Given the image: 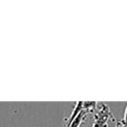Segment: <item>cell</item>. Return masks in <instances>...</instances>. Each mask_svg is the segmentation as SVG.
Wrapping results in <instances>:
<instances>
[{"label":"cell","mask_w":127,"mask_h":127,"mask_svg":"<svg viewBox=\"0 0 127 127\" xmlns=\"http://www.w3.org/2000/svg\"><path fill=\"white\" fill-rule=\"evenodd\" d=\"M94 122L92 127H108V122L116 120L112 115L108 105L103 102H98L94 110Z\"/></svg>","instance_id":"obj_1"},{"label":"cell","mask_w":127,"mask_h":127,"mask_svg":"<svg viewBox=\"0 0 127 127\" xmlns=\"http://www.w3.org/2000/svg\"><path fill=\"white\" fill-rule=\"evenodd\" d=\"M117 126L118 127H127V105H126V108H125L122 120L117 121Z\"/></svg>","instance_id":"obj_2"},{"label":"cell","mask_w":127,"mask_h":127,"mask_svg":"<svg viewBox=\"0 0 127 127\" xmlns=\"http://www.w3.org/2000/svg\"><path fill=\"white\" fill-rule=\"evenodd\" d=\"M114 127H117V123H116V125H115V126H114Z\"/></svg>","instance_id":"obj_3"},{"label":"cell","mask_w":127,"mask_h":127,"mask_svg":"<svg viewBox=\"0 0 127 127\" xmlns=\"http://www.w3.org/2000/svg\"><path fill=\"white\" fill-rule=\"evenodd\" d=\"M117 127H118V126H117Z\"/></svg>","instance_id":"obj_4"}]
</instances>
